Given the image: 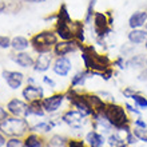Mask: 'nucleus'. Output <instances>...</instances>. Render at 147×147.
Wrapping results in <instances>:
<instances>
[{
    "mask_svg": "<svg viewBox=\"0 0 147 147\" xmlns=\"http://www.w3.org/2000/svg\"><path fill=\"white\" fill-rule=\"evenodd\" d=\"M51 60H52V56L48 54H40L36 59L35 64H34V70L38 71V72H44L50 68Z\"/></svg>",
    "mask_w": 147,
    "mask_h": 147,
    "instance_id": "obj_18",
    "label": "nucleus"
},
{
    "mask_svg": "<svg viewBox=\"0 0 147 147\" xmlns=\"http://www.w3.org/2000/svg\"><path fill=\"white\" fill-rule=\"evenodd\" d=\"M30 105V109H28V114L30 115H35V116H43L44 115V109H43L42 100H36L32 102V103H28Z\"/></svg>",
    "mask_w": 147,
    "mask_h": 147,
    "instance_id": "obj_23",
    "label": "nucleus"
},
{
    "mask_svg": "<svg viewBox=\"0 0 147 147\" xmlns=\"http://www.w3.org/2000/svg\"><path fill=\"white\" fill-rule=\"evenodd\" d=\"M80 50V43L76 40H63L55 44L54 52L58 56H66V55Z\"/></svg>",
    "mask_w": 147,
    "mask_h": 147,
    "instance_id": "obj_7",
    "label": "nucleus"
},
{
    "mask_svg": "<svg viewBox=\"0 0 147 147\" xmlns=\"http://www.w3.org/2000/svg\"><path fill=\"white\" fill-rule=\"evenodd\" d=\"M147 39V31L146 30H140V28H135V30H131L128 32V42L134 44V46H138V44H142V43L146 42Z\"/></svg>",
    "mask_w": 147,
    "mask_h": 147,
    "instance_id": "obj_17",
    "label": "nucleus"
},
{
    "mask_svg": "<svg viewBox=\"0 0 147 147\" xmlns=\"http://www.w3.org/2000/svg\"><path fill=\"white\" fill-rule=\"evenodd\" d=\"M144 47H146V50H147V39H146V42H144Z\"/></svg>",
    "mask_w": 147,
    "mask_h": 147,
    "instance_id": "obj_44",
    "label": "nucleus"
},
{
    "mask_svg": "<svg viewBox=\"0 0 147 147\" xmlns=\"http://www.w3.org/2000/svg\"><path fill=\"white\" fill-rule=\"evenodd\" d=\"M132 132H134V135L138 138V140H140V142H143V143H147V127L143 128V127H134V130H132Z\"/></svg>",
    "mask_w": 147,
    "mask_h": 147,
    "instance_id": "obj_28",
    "label": "nucleus"
},
{
    "mask_svg": "<svg viewBox=\"0 0 147 147\" xmlns=\"http://www.w3.org/2000/svg\"><path fill=\"white\" fill-rule=\"evenodd\" d=\"M11 47V39L8 36H0V48H8Z\"/></svg>",
    "mask_w": 147,
    "mask_h": 147,
    "instance_id": "obj_34",
    "label": "nucleus"
},
{
    "mask_svg": "<svg viewBox=\"0 0 147 147\" xmlns=\"http://www.w3.org/2000/svg\"><path fill=\"white\" fill-rule=\"evenodd\" d=\"M84 118L86 116L83 115L80 111H78V110H70V111H67L66 114L62 116V120L74 128H80V124Z\"/></svg>",
    "mask_w": 147,
    "mask_h": 147,
    "instance_id": "obj_11",
    "label": "nucleus"
},
{
    "mask_svg": "<svg viewBox=\"0 0 147 147\" xmlns=\"http://www.w3.org/2000/svg\"><path fill=\"white\" fill-rule=\"evenodd\" d=\"M26 147H42V138L36 134H30V135L24 139Z\"/></svg>",
    "mask_w": 147,
    "mask_h": 147,
    "instance_id": "obj_26",
    "label": "nucleus"
},
{
    "mask_svg": "<svg viewBox=\"0 0 147 147\" xmlns=\"http://www.w3.org/2000/svg\"><path fill=\"white\" fill-rule=\"evenodd\" d=\"M102 114H103V116L109 120V123L115 128L116 131H123V132L131 131V128H130L131 120L128 118L127 110L124 107H122L119 105H115L114 102H111V103L106 105V109Z\"/></svg>",
    "mask_w": 147,
    "mask_h": 147,
    "instance_id": "obj_1",
    "label": "nucleus"
},
{
    "mask_svg": "<svg viewBox=\"0 0 147 147\" xmlns=\"http://www.w3.org/2000/svg\"><path fill=\"white\" fill-rule=\"evenodd\" d=\"M4 9H5V3H4V1H1V0H0V12H3Z\"/></svg>",
    "mask_w": 147,
    "mask_h": 147,
    "instance_id": "obj_42",
    "label": "nucleus"
},
{
    "mask_svg": "<svg viewBox=\"0 0 147 147\" xmlns=\"http://www.w3.org/2000/svg\"><path fill=\"white\" fill-rule=\"evenodd\" d=\"M31 46L39 54H50L58 43V36L51 31H43L31 39Z\"/></svg>",
    "mask_w": 147,
    "mask_h": 147,
    "instance_id": "obj_4",
    "label": "nucleus"
},
{
    "mask_svg": "<svg viewBox=\"0 0 147 147\" xmlns=\"http://www.w3.org/2000/svg\"><path fill=\"white\" fill-rule=\"evenodd\" d=\"M146 56L144 55H134L130 60L127 62L128 66H131V67H136V68H140V67H146Z\"/></svg>",
    "mask_w": 147,
    "mask_h": 147,
    "instance_id": "obj_24",
    "label": "nucleus"
},
{
    "mask_svg": "<svg viewBox=\"0 0 147 147\" xmlns=\"http://www.w3.org/2000/svg\"><path fill=\"white\" fill-rule=\"evenodd\" d=\"M55 126L54 122H51V123H47V122H44V123H39V124H35V126H32L31 128H30V131H39V130H42V131H50L51 128Z\"/></svg>",
    "mask_w": 147,
    "mask_h": 147,
    "instance_id": "obj_30",
    "label": "nucleus"
},
{
    "mask_svg": "<svg viewBox=\"0 0 147 147\" xmlns=\"http://www.w3.org/2000/svg\"><path fill=\"white\" fill-rule=\"evenodd\" d=\"M95 4H96V0H90L88 8H87V12H86V19H84L86 23H91V22H92V18H94V15H95V12H94Z\"/></svg>",
    "mask_w": 147,
    "mask_h": 147,
    "instance_id": "obj_29",
    "label": "nucleus"
},
{
    "mask_svg": "<svg viewBox=\"0 0 147 147\" xmlns=\"http://www.w3.org/2000/svg\"><path fill=\"white\" fill-rule=\"evenodd\" d=\"M107 143H109L110 147H126V146H127L126 138H122L118 132L110 134L109 139H107Z\"/></svg>",
    "mask_w": 147,
    "mask_h": 147,
    "instance_id": "obj_20",
    "label": "nucleus"
},
{
    "mask_svg": "<svg viewBox=\"0 0 147 147\" xmlns=\"http://www.w3.org/2000/svg\"><path fill=\"white\" fill-rule=\"evenodd\" d=\"M94 31L96 35L98 43H100V46H103V39L109 35L111 30V18L107 19V16L102 12H95L94 15Z\"/></svg>",
    "mask_w": 147,
    "mask_h": 147,
    "instance_id": "obj_6",
    "label": "nucleus"
},
{
    "mask_svg": "<svg viewBox=\"0 0 147 147\" xmlns=\"http://www.w3.org/2000/svg\"><path fill=\"white\" fill-rule=\"evenodd\" d=\"M30 128L31 127L28 126V122L22 116H7L0 122V132L11 138H19L24 135L30 131Z\"/></svg>",
    "mask_w": 147,
    "mask_h": 147,
    "instance_id": "obj_3",
    "label": "nucleus"
},
{
    "mask_svg": "<svg viewBox=\"0 0 147 147\" xmlns=\"http://www.w3.org/2000/svg\"><path fill=\"white\" fill-rule=\"evenodd\" d=\"M122 92H123L124 98H130V99H131V96L136 92V91H135V90H132L131 87H127V88H124L123 91H122Z\"/></svg>",
    "mask_w": 147,
    "mask_h": 147,
    "instance_id": "obj_36",
    "label": "nucleus"
},
{
    "mask_svg": "<svg viewBox=\"0 0 147 147\" xmlns=\"http://www.w3.org/2000/svg\"><path fill=\"white\" fill-rule=\"evenodd\" d=\"M67 147H90L83 142V140H79V139H71L68 140L67 143Z\"/></svg>",
    "mask_w": 147,
    "mask_h": 147,
    "instance_id": "obj_33",
    "label": "nucleus"
},
{
    "mask_svg": "<svg viewBox=\"0 0 147 147\" xmlns=\"http://www.w3.org/2000/svg\"><path fill=\"white\" fill-rule=\"evenodd\" d=\"M28 109H30V105H27V103L23 100H19V99H12L7 105V111L9 112L11 115L22 116V118L30 116Z\"/></svg>",
    "mask_w": 147,
    "mask_h": 147,
    "instance_id": "obj_9",
    "label": "nucleus"
},
{
    "mask_svg": "<svg viewBox=\"0 0 147 147\" xmlns=\"http://www.w3.org/2000/svg\"><path fill=\"white\" fill-rule=\"evenodd\" d=\"M134 124H135L136 127H143V128L147 127V123L144 122L143 119H142V118H138V119L134 120Z\"/></svg>",
    "mask_w": 147,
    "mask_h": 147,
    "instance_id": "obj_37",
    "label": "nucleus"
},
{
    "mask_svg": "<svg viewBox=\"0 0 147 147\" xmlns=\"http://www.w3.org/2000/svg\"><path fill=\"white\" fill-rule=\"evenodd\" d=\"M126 142H127V146L135 144L136 142H138V138H136V136L134 135L132 130H131V131H128V132H126Z\"/></svg>",
    "mask_w": 147,
    "mask_h": 147,
    "instance_id": "obj_32",
    "label": "nucleus"
},
{
    "mask_svg": "<svg viewBox=\"0 0 147 147\" xmlns=\"http://www.w3.org/2000/svg\"><path fill=\"white\" fill-rule=\"evenodd\" d=\"M86 99L88 100L91 109L94 110V114H102L106 109V103L103 99H102L99 95H95V94H84Z\"/></svg>",
    "mask_w": 147,
    "mask_h": 147,
    "instance_id": "obj_14",
    "label": "nucleus"
},
{
    "mask_svg": "<svg viewBox=\"0 0 147 147\" xmlns=\"http://www.w3.org/2000/svg\"><path fill=\"white\" fill-rule=\"evenodd\" d=\"M5 143H7V142H5V135L0 132V147H1V146H4V144H5Z\"/></svg>",
    "mask_w": 147,
    "mask_h": 147,
    "instance_id": "obj_41",
    "label": "nucleus"
},
{
    "mask_svg": "<svg viewBox=\"0 0 147 147\" xmlns=\"http://www.w3.org/2000/svg\"><path fill=\"white\" fill-rule=\"evenodd\" d=\"M147 22V12L146 11H136L134 12L130 19H128V26L131 30L135 28H142Z\"/></svg>",
    "mask_w": 147,
    "mask_h": 147,
    "instance_id": "obj_15",
    "label": "nucleus"
},
{
    "mask_svg": "<svg viewBox=\"0 0 147 147\" xmlns=\"http://www.w3.org/2000/svg\"><path fill=\"white\" fill-rule=\"evenodd\" d=\"M82 50V59L86 66V70L96 71V72H103L107 68L111 67V60L109 59L107 55L98 54L94 50L92 46H83L80 44Z\"/></svg>",
    "mask_w": 147,
    "mask_h": 147,
    "instance_id": "obj_2",
    "label": "nucleus"
},
{
    "mask_svg": "<svg viewBox=\"0 0 147 147\" xmlns=\"http://www.w3.org/2000/svg\"><path fill=\"white\" fill-rule=\"evenodd\" d=\"M87 78H90V72L88 70L86 71H79V72L75 74V76H72V80H71V87H79V86H83Z\"/></svg>",
    "mask_w": 147,
    "mask_h": 147,
    "instance_id": "obj_22",
    "label": "nucleus"
},
{
    "mask_svg": "<svg viewBox=\"0 0 147 147\" xmlns=\"http://www.w3.org/2000/svg\"><path fill=\"white\" fill-rule=\"evenodd\" d=\"M71 68H72V64H71V60L66 56H58L56 62L54 64V72L59 76H67L70 74Z\"/></svg>",
    "mask_w": 147,
    "mask_h": 147,
    "instance_id": "obj_12",
    "label": "nucleus"
},
{
    "mask_svg": "<svg viewBox=\"0 0 147 147\" xmlns=\"http://www.w3.org/2000/svg\"><path fill=\"white\" fill-rule=\"evenodd\" d=\"M144 30L147 31V22H146V24H144Z\"/></svg>",
    "mask_w": 147,
    "mask_h": 147,
    "instance_id": "obj_45",
    "label": "nucleus"
},
{
    "mask_svg": "<svg viewBox=\"0 0 147 147\" xmlns=\"http://www.w3.org/2000/svg\"><path fill=\"white\" fill-rule=\"evenodd\" d=\"M66 99V94H54V95H51L48 98H44L42 100V105H43V109L46 112H52L58 111L60 109V106H62L63 100Z\"/></svg>",
    "mask_w": 147,
    "mask_h": 147,
    "instance_id": "obj_8",
    "label": "nucleus"
},
{
    "mask_svg": "<svg viewBox=\"0 0 147 147\" xmlns=\"http://www.w3.org/2000/svg\"><path fill=\"white\" fill-rule=\"evenodd\" d=\"M43 82H44V83H47V84H50L51 88H54L55 86H56V84H55V82L52 80V79H50L48 76H44V78H43Z\"/></svg>",
    "mask_w": 147,
    "mask_h": 147,
    "instance_id": "obj_39",
    "label": "nucleus"
},
{
    "mask_svg": "<svg viewBox=\"0 0 147 147\" xmlns=\"http://www.w3.org/2000/svg\"><path fill=\"white\" fill-rule=\"evenodd\" d=\"M3 78L12 90L19 88L20 86H22V83H23V79H24L23 74L18 72V71H4Z\"/></svg>",
    "mask_w": 147,
    "mask_h": 147,
    "instance_id": "obj_13",
    "label": "nucleus"
},
{
    "mask_svg": "<svg viewBox=\"0 0 147 147\" xmlns=\"http://www.w3.org/2000/svg\"><path fill=\"white\" fill-rule=\"evenodd\" d=\"M126 147H127V146H126Z\"/></svg>",
    "mask_w": 147,
    "mask_h": 147,
    "instance_id": "obj_47",
    "label": "nucleus"
},
{
    "mask_svg": "<svg viewBox=\"0 0 147 147\" xmlns=\"http://www.w3.org/2000/svg\"><path fill=\"white\" fill-rule=\"evenodd\" d=\"M12 60L15 63H18L20 67H24V68H28V67H32L35 64V60L32 59L31 55L26 54V52H19L12 56Z\"/></svg>",
    "mask_w": 147,
    "mask_h": 147,
    "instance_id": "obj_19",
    "label": "nucleus"
},
{
    "mask_svg": "<svg viewBox=\"0 0 147 147\" xmlns=\"http://www.w3.org/2000/svg\"><path fill=\"white\" fill-rule=\"evenodd\" d=\"M7 116H8L7 115V111H5L3 107H0V122H1L4 118H7Z\"/></svg>",
    "mask_w": 147,
    "mask_h": 147,
    "instance_id": "obj_40",
    "label": "nucleus"
},
{
    "mask_svg": "<svg viewBox=\"0 0 147 147\" xmlns=\"http://www.w3.org/2000/svg\"><path fill=\"white\" fill-rule=\"evenodd\" d=\"M114 66H118L119 68H124V59L122 58V56H120V58H118L115 62H114Z\"/></svg>",
    "mask_w": 147,
    "mask_h": 147,
    "instance_id": "obj_38",
    "label": "nucleus"
},
{
    "mask_svg": "<svg viewBox=\"0 0 147 147\" xmlns=\"http://www.w3.org/2000/svg\"><path fill=\"white\" fill-rule=\"evenodd\" d=\"M131 99L134 100V103H135V106L138 107V109H140V110H146L147 109V98L143 96V95H140L139 92L134 94V95L131 96Z\"/></svg>",
    "mask_w": 147,
    "mask_h": 147,
    "instance_id": "obj_27",
    "label": "nucleus"
},
{
    "mask_svg": "<svg viewBox=\"0 0 147 147\" xmlns=\"http://www.w3.org/2000/svg\"><path fill=\"white\" fill-rule=\"evenodd\" d=\"M66 99L70 100L71 105H72L78 111H80L84 116H91L94 114V110L91 109L88 100L86 99L84 94L78 92L74 87H71V88L66 92Z\"/></svg>",
    "mask_w": 147,
    "mask_h": 147,
    "instance_id": "obj_5",
    "label": "nucleus"
},
{
    "mask_svg": "<svg viewBox=\"0 0 147 147\" xmlns=\"http://www.w3.org/2000/svg\"><path fill=\"white\" fill-rule=\"evenodd\" d=\"M23 1H28V3H40V1H44V0H23Z\"/></svg>",
    "mask_w": 147,
    "mask_h": 147,
    "instance_id": "obj_43",
    "label": "nucleus"
},
{
    "mask_svg": "<svg viewBox=\"0 0 147 147\" xmlns=\"http://www.w3.org/2000/svg\"><path fill=\"white\" fill-rule=\"evenodd\" d=\"M124 107H126V110H127L128 112H132V114H135L136 116H140V111L138 109H135L134 106H131L130 103H124Z\"/></svg>",
    "mask_w": 147,
    "mask_h": 147,
    "instance_id": "obj_35",
    "label": "nucleus"
},
{
    "mask_svg": "<svg viewBox=\"0 0 147 147\" xmlns=\"http://www.w3.org/2000/svg\"><path fill=\"white\" fill-rule=\"evenodd\" d=\"M146 67H147V59H146Z\"/></svg>",
    "mask_w": 147,
    "mask_h": 147,
    "instance_id": "obj_46",
    "label": "nucleus"
},
{
    "mask_svg": "<svg viewBox=\"0 0 147 147\" xmlns=\"http://www.w3.org/2000/svg\"><path fill=\"white\" fill-rule=\"evenodd\" d=\"M23 98L28 103H32V102H36V100H43L44 99V90L39 86H32V84H28L26 88L23 90L22 92Z\"/></svg>",
    "mask_w": 147,
    "mask_h": 147,
    "instance_id": "obj_10",
    "label": "nucleus"
},
{
    "mask_svg": "<svg viewBox=\"0 0 147 147\" xmlns=\"http://www.w3.org/2000/svg\"><path fill=\"white\" fill-rule=\"evenodd\" d=\"M7 147H26L23 140L18 139V138H11L9 140H7V143H5Z\"/></svg>",
    "mask_w": 147,
    "mask_h": 147,
    "instance_id": "obj_31",
    "label": "nucleus"
},
{
    "mask_svg": "<svg viewBox=\"0 0 147 147\" xmlns=\"http://www.w3.org/2000/svg\"><path fill=\"white\" fill-rule=\"evenodd\" d=\"M68 143V139L62 135H54L48 142V147H66Z\"/></svg>",
    "mask_w": 147,
    "mask_h": 147,
    "instance_id": "obj_25",
    "label": "nucleus"
},
{
    "mask_svg": "<svg viewBox=\"0 0 147 147\" xmlns=\"http://www.w3.org/2000/svg\"><path fill=\"white\" fill-rule=\"evenodd\" d=\"M106 142L107 140H106L105 135L99 134L95 130L87 132V135H86V143L88 144L90 147H103Z\"/></svg>",
    "mask_w": 147,
    "mask_h": 147,
    "instance_id": "obj_16",
    "label": "nucleus"
},
{
    "mask_svg": "<svg viewBox=\"0 0 147 147\" xmlns=\"http://www.w3.org/2000/svg\"><path fill=\"white\" fill-rule=\"evenodd\" d=\"M30 44L31 43L28 42L26 38H23V36H16V38H13L11 40V47L15 51H24L26 48H28Z\"/></svg>",
    "mask_w": 147,
    "mask_h": 147,
    "instance_id": "obj_21",
    "label": "nucleus"
}]
</instances>
